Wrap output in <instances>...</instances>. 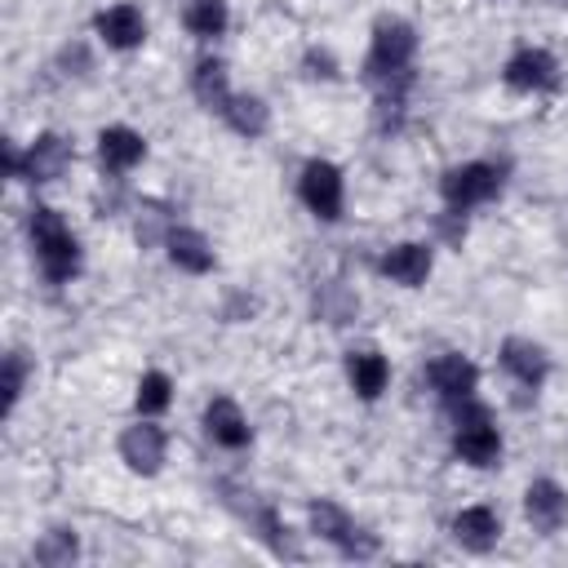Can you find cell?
<instances>
[{
  "label": "cell",
  "mask_w": 568,
  "mask_h": 568,
  "mask_svg": "<svg viewBox=\"0 0 568 568\" xmlns=\"http://www.w3.org/2000/svg\"><path fill=\"white\" fill-rule=\"evenodd\" d=\"M413 53H417V36L404 18H382L373 27V53L364 62V80L377 84L382 98H399L413 80Z\"/></svg>",
  "instance_id": "cell-1"
},
{
  "label": "cell",
  "mask_w": 568,
  "mask_h": 568,
  "mask_svg": "<svg viewBox=\"0 0 568 568\" xmlns=\"http://www.w3.org/2000/svg\"><path fill=\"white\" fill-rule=\"evenodd\" d=\"M31 244H36L40 271H44L53 284H67V280L80 271V244H75V235L67 231V222H62L58 209H49V204H36V209H31Z\"/></svg>",
  "instance_id": "cell-2"
},
{
  "label": "cell",
  "mask_w": 568,
  "mask_h": 568,
  "mask_svg": "<svg viewBox=\"0 0 568 568\" xmlns=\"http://www.w3.org/2000/svg\"><path fill=\"white\" fill-rule=\"evenodd\" d=\"M453 448H457L462 462H470V466H479V470H484V466H497V457H501V435H497L493 413H488L484 404H475V399H462V404H457Z\"/></svg>",
  "instance_id": "cell-3"
},
{
  "label": "cell",
  "mask_w": 568,
  "mask_h": 568,
  "mask_svg": "<svg viewBox=\"0 0 568 568\" xmlns=\"http://www.w3.org/2000/svg\"><path fill=\"white\" fill-rule=\"evenodd\" d=\"M439 191H444V204L448 209H475V204H484V200H493L501 191V169L497 164H484V160L457 164V169L444 173Z\"/></svg>",
  "instance_id": "cell-4"
},
{
  "label": "cell",
  "mask_w": 568,
  "mask_h": 568,
  "mask_svg": "<svg viewBox=\"0 0 568 568\" xmlns=\"http://www.w3.org/2000/svg\"><path fill=\"white\" fill-rule=\"evenodd\" d=\"M311 528H315L324 541H333L342 555H351V559L377 555V537L364 532V528H355V519H351L337 501H311Z\"/></svg>",
  "instance_id": "cell-5"
},
{
  "label": "cell",
  "mask_w": 568,
  "mask_h": 568,
  "mask_svg": "<svg viewBox=\"0 0 568 568\" xmlns=\"http://www.w3.org/2000/svg\"><path fill=\"white\" fill-rule=\"evenodd\" d=\"M297 191H302V204H306L320 222H337V217H342V169H337V164L311 160V164L302 169Z\"/></svg>",
  "instance_id": "cell-6"
},
{
  "label": "cell",
  "mask_w": 568,
  "mask_h": 568,
  "mask_svg": "<svg viewBox=\"0 0 568 568\" xmlns=\"http://www.w3.org/2000/svg\"><path fill=\"white\" fill-rule=\"evenodd\" d=\"M426 377H430L435 395H439V399H448V404L470 399V395H475V386H479V368H475L466 355H457V351H444V355L426 368Z\"/></svg>",
  "instance_id": "cell-7"
},
{
  "label": "cell",
  "mask_w": 568,
  "mask_h": 568,
  "mask_svg": "<svg viewBox=\"0 0 568 568\" xmlns=\"http://www.w3.org/2000/svg\"><path fill=\"white\" fill-rule=\"evenodd\" d=\"M164 448H169V439H164V430L155 422H138V426H129L120 435V457L138 475H155L164 466Z\"/></svg>",
  "instance_id": "cell-8"
},
{
  "label": "cell",
  "mask_w": 568,
  "mask_h": 568,
  "mask_svg": "<svg viewBox=\"0 0 568 568\" xmlns=\"http://www.w3.org/2000/svg\"><path fill=\"white\" fill-rule=\"evenodd\" d=\"M67 164H71V142L58 133H40L22 155V178L27 182H53V178H62Z\"/></svg>",
  "instance_id": "cell-9"
},
{
  "label": "cell",
  "mask_w": 568,
  "mask_h": 568,
  "mask_svg": "<svg viewBox=\"0 0 568 568\" xmlns=\"http://www.w3.org/2000/svg\"><path fill=\"white\" fill-rule=\"evenodd\" d=\"M524 515L537 532H555L564 519H568V497L555 479H532L528 493H524Z\"/></svg>",
  "instance_id": "cell-10"
},
{
  "label": "cell",
  "mask_w": 568,
  "mask_h": 568,
  "mask_svg": "<svg viewBox=\"0 0 568 568\" xmlns=\"http://www.w3.org/2000/svg\"><path fill=\"white\" fill-rule=\"evenodd\" d=\"M501 368H506L519 386H541L546 373H550V359H546V351H541L537 342H528V337H506V342H501Z\"/></svg>",
  "instance_id": "cell-11"
},
{
  "label": "cell",
  "mask_w": 568,
  "mask_h": 568,
  "mask_svg": "<svg viewBox=\"0 0 568 568\" xmlns=\"http://www.w3.org/2000/svg\"><path fill=\"white\" fill-rule=\"evenodd\" d=\"M377 271H382L386 280L404 284V288H417V284H426V275H430V248H426V244H395V248L382 253Z\"/></svg>",
  "instance_id": "cell-12"
},
{
  "label": "cell",
  "mask_w": 568,
  "mask_h": 568,
  "mask_svg": "<svg viewBox=\"0 0 568 568\" xmlns=\"http://www.w3.org/2000/svg\"><path fill=\"white\" fill-rule=\"evenodd\" d=\"M98 36L111 44V49H138L142 36H146V22H142V9L138 4H111L98 13Z\"/></svg>",
  "instance_id": "cell-13"
},
{
  "label": "cell",
  "mask_w": 568,
  "mask_h": 568,
  "mask_svg": "<svg viewBox=\"0 0 568 568\" xmlns=\"http://www.w3.org/2000/svg\"><path fill=\"white\" fill-rule=\"evenodd\" d=\"M453 537H457V546L484 555V550L497 546V537H501V519H497V510H488V506H466V510L453 519Z\"/></svg>",
  "instance_id": "cell-14"
},
{
  "label": "cell",
  "mask_w": 568,
  "mask_h": 568,
  "mask_svg": "<svg viewBox=\"0 0 568 568\" xmlns=\"http://www.w3.org/2000/svg\"><path fill=\"white\" fill-rule=\"evenodd\" d=\"M142 155H146V142H142V133H133L129 124H111V129L98 133V160H102L111 173L133 169Z\"/></svg>",
  "instance_id": "cell-15"
},
{
  "label": "cell",
  "mask_w": 568,
  "mask_h": 568,
  "mask_svg": "<svg viewBox=\"0 0 568 568\" xmlns=\"http://www.w3.org/2000/svg\"><path fill=\"white\" fill-rule=\"evenodd\" d=\"M204 430H209V439L222 444V448H244V444H248V422H244L240 404L226 399V395H217V399L204 408Z\"/></svg>",
  "instance_id": "cell-16"
},
{
  "label": "cell",
  "mask_w": 568,
  "mask_h": 568,
  "mask_svg": "<svg viewBox=\"0 0 568 568\" xmlns=\"http://www.w3.org/2000/svg\"><path fill=\"white\" fill-rule=\"evenodd\" d=\"M164 244H169L173 266H182V271H191V275L213 271V244H209L195 226H173V231L164 235Z\"/></svg>",
  "instance_id": "cell-17"
},
{
  "label": "cell",
  "mask_w": 568,
  "mask_h": 568,
  "mask_svg": "<svg viewBox=\"0 0 568 568\" xmlns=\"http://www.w3.org/2000/svg\"><path fill=\"white\" fill-rule=\"evenodd\" d=\"M550 80H555V58H550L546 49H519V53L506 62V84H510V89L532 93V89H546Z\"/></svg>",
  "instance_id": "cell-18"
},
{
  "label": "cell",
  "mask_w": 568,
  "mask_h": 568,
  "mask_svg": "<svg viewBox=\"0 0 568 568\" xmlns=\"http://www.w3.org/2000/svg\"><path fill=\"white\" fill-rule=\"evenodd\" d=\"M346 373H351V386H355L359 399H377L386 390V382H390V364L377 351H355L351 364H346Z\"/></svg>",
  "instance_id": "cell-19"
},
{
  "label": "cell",
  "mask_w": 568,
  "mask_h": 568,
  "mask_svg": "<svg viewBox=\"0 0 568 568\" xmlns=\"http://www.w3.org/2000/svg\"><path fill=\"white\" fill-rule=\"evenodd\" d=\"M191 93H195V102H200V106H209V111H222V106L231 102L226 67H222L217 58H204V62H195V71H191Z\"/></svg>",
  "instance_id": "cell-20"
},
{
  "label": "cell",
  "mask_w": 568,
  "mask_h": 568,
  "mask_svg": "<svg viewBox=\"0 0 568 568\" xmlns=\"http://www.w3.org/2000/svg\"><path fill=\"white\" fill-rule=\"evenodd\" d=\"M222 120H226L240 138H262L266 124H271V111H266V102L253 98V93H231V102L222 106Z\"/></svg>",
  "instance_id": "cell-21"
},
{
  "label": "cell",
  "mask_w": 568,
  "mask_h": 568,
  "mask_svg": "<svg viewBox=\"0 0 568 568\" xmlns=\"http://www.w3.org/2000/svg\"><path fill=\"white\" fill-rule=\"evenodd\" d=\"M182 22H186V31H191V36L213 40V36H222V31H226L231 13H226V0H191V4H186V13H182Z\"/></svg>",
  "instance_id": "cell-22"
},
{
  "label": "cell",
  "mask_w": 568,
  "mask_h": 568,
  "mask_svg": "<svg viewBox=\"0 0 568 568\" xmlns=\"http://www.w3.org/2000/svg\"><path fill=\"white\" fill-rule=\"evenodd\" d=\"M75 555H80V541L71 528H49L36 541V564H44V568H67Z\"/></svg>",
  "instance_id": "cell-23"
},
{
  "label": "cell",
  "mask_w": 568,
  "mask_h": 568,
  "mask_svg": "<svg viewBox=\"0 0 568 568\" xmlns=\"http://www.w3.org/2000/svg\"><path fill=\"white\" fill-rule=\"evenodd\" d=\"M169 399H173V382H169V373H160V368L142 373V382H138V413H142V417L164 413Z\"/></svg>",
  "instance_id": "cell-24"
},
{
  "label": "cell",
  "mask_w": 568,
  "mask_h": 568,
  "mask_svg": "<svg viewBox=\"0 0 568 568\" xmlns=\"http://www.w3.org/2000/svg\"><path fill=\"white\" fill-rule=\"evenodd\" d=\"M22 382H27V359H22V351H9V355H4V408L18 404Z\"/></svg>",
  "instance_id": "cell-25"
},
{
  "label": "cell",
  "mask_w": 568,
  "mask_h": 568,
  "mask_svg": "<svg viewBox=\"0 0 568 568\" xmlns=\"http://www.w3.org/2000/svg\"><path fill=\"white\" fill-rule=\"evenodd\" d=\"M306 67H320L315 75H324V80H333V75H337V67H333V58H328V53H311V58H306Z\"/></svg>",
  "instance_id": "cell-26"
}]
</instances>
